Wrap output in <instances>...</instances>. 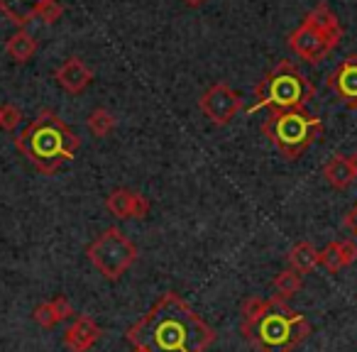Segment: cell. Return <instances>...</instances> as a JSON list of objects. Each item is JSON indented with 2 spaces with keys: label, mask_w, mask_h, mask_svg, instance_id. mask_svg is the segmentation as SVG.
<instances>
[{
  "label": "cell",
  "mask_w": 357,
  "mask_h": 352,
  "mask_svg": "<svg viewBox=\"0 0 357 352\" xmlns=\"http://www.w3.org/2000/svg\"><path fill=\"white\" fill-rule=\"evenodd\" d=\"M125 337L142 352H206L215 342V330L178 293L167 291Z\"/></svg>",
  "instance_id": "obj_1"
},
{
  "label": "cell",
  "mask_w": 357,
  "mask_h": 352,
  "mask_svg": "<svg viewBox=\"0 0 357 352\" xmlns=\"http://www.w3.org/2000/svg\"><path fill=\"white\" fill-rule=\"evenodd\" d=\"M15 147L37 171L50 176L76 157L81 147V137L54 110L45 108L17 135Z\"/></svg>",
  "instance_id": "obj_2"
},
{
  "label": "cell",
  "mask_w": 357,
  "mask_h": 352,
  "mask_svg": "<svg viewBox=\"0 0 357 352\" xmlns=\"http://www.w3.org/2000/svg\"><path fill=\"white\" fill-rule=\"evenodd\" d=\"M240 332L257 352H294L308 337L311 323L284 298L272 296L257 321L240 323Z\"/></svg>",
  "instance_id": "obj_3"
},
{
  "label": "cell",
  "mask_w": 357,
  "mask_h": 352,
  "mask_svg": "<svg viewBox=\"0 0 357 352\" xmlns=\"http://www.w3.org/2000/svg\"><path fill=\"white\" fill-rule=\"evenodd\" d=\"M313 95L316 86L311 84V79L301 74L291 61H279L255 86V105L250 113H257L262 108H269L272 113L306 108Z\"/></svg>",
  "instance_id": "obj_4"
},
{
  "label": "cell",
  "mask_w": 357,
  "mask_h": 352,
  "mask_svg": "<svg viewBox=\"0 0 357 352\" xmlns=\"http://www.w3.org/2000/svg\"><path fill=\"white\" fill-rule=\"evenodd\" d=\"M321 118L311 115L306 108L298 110H282L272 113L262 125V132L274 144L279 154L287 162H296L306 154V149L323 135Z\"/></svg>",
  "instance_id": "obj_5"
},
{
  "label": "cell",
  "mask_w": 357,
  "mask_h": 352,
  "mask_svg": "<svg viewBox=\"0 0 357 352\" xmlns=\"http://www.w3.org/2000/svg\"><path fill=\"white\" fill-rule=\"evenodd\" d=\"M86 257L98 269L100 277L108 282H118L137 262V247L120 228H105L86 247Z\"/></svg>",
  "instance_id": "obj_6"
},
{
  "label": "cell",
  "mask_w": 357,
  "mask_h": 352,
  "mask_svg": "<svg viewBox=\"0 0 357 352\" xmlns=\"http://www.w3.org/2000/svg\"><path fill=\"white\" fill-rule=\"evenodd\" d=\"M342 37L340 35H331L326 30H318L313 22L303 20L296 30L289 35V49L296 56H301L306 64L316 66L321 59H326L333 49L337 47Z\"/></svg>",
  "instance_id": "obj_7"
},
{
  "label": "cell",
  "mask_w": 357,
  "mask_h": 352,
  "mask_svg": "<svg viewBox=\"0 0 357 352\" xmlns=\"http://www.w3.org/2000/svg\"><path fill=\"white\" fill-rule=\"evenodd\" d=\"M199 108L215 128H223L243 110V98L228 84H213L199 98Z\"/></svg>",
  "instance_id": "obj_8"
},
{
  "label": "cell",
  "mask_w": 357,
  "mask_h": 352,
  "mask_svg": "<svg viewBox=\"0 0 357 352\" xmlns=\"http://www.w3.org/2000/svg\"><path fill=\"white\" fill-rule=\"evenodd\" d=\"M328 89L345 108L357 110V54H350L328 76Z\"/></svg>",
  "instance_id": "obj_9"
},
{
  "label": "cell",
  "mask_w": 357,
  "mask_h": 352,
  "mask_svg": "<svg viewBox=\"0 0 357 352\" xmlns=\"http://www.w3.org/2000/svg\"><path fill=\"white\" fill-rule=\"evenodd\" d=\"M105 208L115 215V218L125 220H144L149 215V201L142 194L130 189H113L105 199Z\"/></svg>",
  "instance_id": "obj_10"
},
{
  "label": "cell",
  "mask_w": 357,
  "mask_h": 352,
  "mask_svg": "<svg viewBox=\"0 0 357 352\" xmlns=\"http://www.w3.org/2000/svg\"><path fill=\"white\" fill-rule=\"evenodd\" d=\"M100 335H103V330H100L98 323L91 316H86V313H81V316H76L74 321H71V326L66 328L64 345L69 352H89L91 347L100 340Z\"/></svg>",
  "instance_id": "obj_11"
},
{
  "label": "cell",
  "mask_w": 357,
  "mask_h": 352,
  "mask_svg": "<svg viewBox=\"0 0 357 352\" xmlns=\"http://www.w3.org/2000/svg\"><path fill=\"white\" fill-rule=\"evenodd\" d=\"M54 79L66 93L79 95V93H84L91 86V81H93V69H91L86 61H81L79 56H69V59L54 71Z\"/></svg>",
  "instance_id": "obj_12"
},
{
  "label": "cell",
  "mask_w": 357,
  "mask_h": 352,
  "mask_svg": "<svg viewBox=\"0 0 357 352\" xmlns=\"http://www.w3.org/2000/svg\"><path fill=\"white\" fill-rule=\"evenodd\" d=\"M54 0H0V13L17 27H25L42 13V8Z\"/></svg>",
  "instance_id": "obj_13"
},
{
  "label": "cell",
  "mask_w": 357,
  "mask_h": 352,
  "mask_svg": "<svg viewBox=\"0 0 357 352\" xmlns=\"http://www.w3.org/2000/svg\"><path fill=\"white\" fill-rule=\"evenodd\" d=\"M323 176L326 181L333 186V189L342 191L355 181V174H352V167H350V159L345 154H335L331 157L326 164H323Z\"/></svg>",
  "instance_id": "obj_14"
},
{
  "label": "cell",
  "mask_w": 357,
  "mask_h": 352,
  "mask_svg": "<svg viewBox=\"0 0 357 352\" xmlns=\"http://www.w3.org/2000/svg\"><path fill=\"white\" fill-rule=\"evenodd\" d=\"M318 250L313 247V243H308V240H301V243H296L291 250H289V254H287V259H289V264H291V269L296 274H311L313 269L321 264V257H318Z\"/></svg>",
  "instance_id": "obj_15"
},
{
  "label": "cell",
  "mask_w": 357,
  "mask_h": 352,
  "mask_svg": "<svg viewBox=\"0 0 357 352\" xmlns=\"http://www.w3.org/2000/svg\"><path fill=\"white\" fill-rule=\"evenodd\" d=\"M37 47H40V45H37V40L25 30H17L15 35L6 42L8 56H10L15 64H27V61L37 54Z\"/></svg>",
  "instance_id": "obj_16"
},
{
  "label": "cell",
  "mask_w": 357,
  "mask_h": 352,
  "mask_svg": "<svg viewBox=\"0 0 357 352\" xmlns=\"http://www.w3.org/2000/svg\"><path fill=\"white\" fill-rule=\"evenodd\" d=\"M272 286H274V296H279V298H284V301H287V298L296 296V293L301 291L303 277L294 272V269H282V272L274 277Z\"/></svg>",
  "instance_id": "obj_17"
},
{
  "label": "cell",
  "mask_w": 357,
  "mask_h": 352,
  "mask_svg": "<svg viewBox=\"0 0 357 352\" xmlns=\"http://www.w3.org/2000/svg\"><path fill=\"white\" fill-rule=\"evenodd\" d=\"M86 125H89V130L96 135V137H108V135L115 130V125H118V120H115V115L110 113V110L96 108L93 113L89 115Z\"/></svg>",
  "instance_id": "obj_18"
},
{
  "label": "cell",
  "mask_w": 357,
  "mask_h": 352,
  "mask_svg": "<svg viewBox=\"0 0 357 352\" xmlns=\"http://www.w3.org/2000/svg\"><path fill=\"white\" fill-rule=\"evenodd\" d=\"M321 264L328 269V272H340L342 269V259H340V240H333V243H328L326 247L321 250Z\"/></svg>",
  "instance_id": "obj_19"
},
{
  "label": "cell",
  "mask_w": 357,
  "mask_h": 352,
  "mask_svg": "<svg viewBox=\"0 0 357 352\" xmlns=\"http://www.w3.org/2000/svg\"><path fill=\"white\" fill-rule=\"evenodd\" d=\"M32 318H35L37 326L45 328V330L59 326V316H56L54 303H52V301H45V303H40V306H35V311H32Z\"/></svg>",
  "instance_id": "obj_20"
},
{
  "label": "cell",
  "mask_w": 357,
  "mask_h": 352,
  "mask_svg": "<svg viewBox=\"0 0 357 352\" xmlns=\"http://www.w3.org/2000/svg\"><path fill=\"white\" fill-rule=\"evenodd\" d=\"M264 308H267V298L250 296V298H245L243 306H240V318H243V323H252L262 316Z\"/></svg>",
  "instance_id": "obj_21"
},
{
  "label": "cell",
  "mask_w": 357,
  "mask_h": 352,
  "mask_svg": "<svg viewBox=\"0 0 357 352\" xmlns=\"http://www.w3.org/2000/svg\"><path fill=\"white\" fill-rule=\"evenodd\" d=\"M20 123H22V110L17 108V105H13V103L0 105V128L13 132Z\"/></svg>",
  "instance_id": "obj_22"
},
{
  "label": "cell",
  "mask_w": 357,
  "mask_h": 352,
  "mask_svg": "<svg viewBox=\"0 0 357 352\" xmlns=\"http://www.w3.org/2000/svg\"><path fill=\"white\" fill-rule=\"evenodd\" d=\"M61 15H64V8H61L59 3L54 0V3H50V6L42 8V13L37 17H40V20L45 22V25H54V22L59 20Z\"/></svg>",
  "instance_id": "obj_23"
},
{
  "label": "cell",
  "mask_w": 357,
  "mask_h": 352,
  "mask_svg": "<svg viewBox=\"0 0 357 352\" xmlns=\"http://www.w3.org/2000/svg\"><path fill=\"white\" fill-rule=\"evenodd\" d=\"M340 259H342V269L350 267L357 259V245L355 240H340Z\"/></svg>",
  "instance_id": "obj_24"
},
{
  "label": "cell",
  "mask_w": 357,
  "mask_h": 352,
  "mask_svg": "<svg viewBox=\"0 0 357 352\" xmlns=\"http://www.w3.org/2000/svg\"><path fill=\"white\" fill-rule=\"evenodd\" d=\"M52 303H54V311H56V316H59V323L74 318V306L69 303V298L56 296V298H52Z\"/></svg>",
  "instance_id": "obj_25"
},
{
  "label": "cell",
  "mask_w": 357,
  "mask_h": 352,
  "mask_svg": "<svg viewBox=\"0 0 357 352\" xmlns=\"http://www.w3.org/2000/svg\"><path fill=\"white\" fill-rule=\"evenodd\" d=\"M342 225H345V228L350 230V233L357 238V204L352 206V211H350V213H347L345 218H342Z\"/></svg>",
  "instance_id": "obj_26"
},
{
  "label": "cell",
  "mask_w": 357,
  "mask_h": 352,
  "mask_svg": "<svg viewBox=\"0 0 357 352\" xmlns=\"http://www.w3.org/2000/svg\"><path fill=\"white\" fill-rule=\"evenodd\" d=\"M184 6H189V8H201L206 3V0H181Z\"/></svg>",
  "instance_id": "obj_27"
},
{
  "label": "cell",
  "mask_w": 357,
  "mask_h": 352,
  "mask_svg": "<svg viewBox=\"0 0 357 352\" xmlns=\"http://www.w3.org/2000/svg\"><path fill=\"white\" fill-rule=\"evenodd\" d=\"M350 159V167H352V174H355V179H357V152L352 154V157H347Z\"/></svg>",
  "instance_id": "obj_28"
},
{
  "label": "cell",
  "mask_w": 357,
  "mask_h": 352,
  "mask_svg": "<svg viewBox=\"0 0 357 352\" xmlns=\"http://www.w3.org/2000/svg\"><path fill=\"white\" fill-rule=\"evenodd\" d=\"M132 352H142V350H137V347H132Z\"/></svg>",
  "instance_id": "obj_29"
}]
</instances>
